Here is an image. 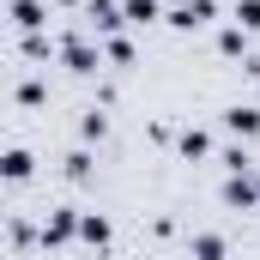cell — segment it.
<instances>
[{
  "label": "cell",
  "mask_w": 260,
  "mask_h": 260,
  "mask_svg": "<svg viewBox=\"0 0 260 260\" xmlns=\"http://www.w3.org/2000/svg\"><path fill=\"white\" fill-rule=\"evenodd\" d=\"M6 176H12V182H24V176H30V157H24V151H12V157H6Z\"/></svg>",
  "instance_id": "1"
}]
</instances>
